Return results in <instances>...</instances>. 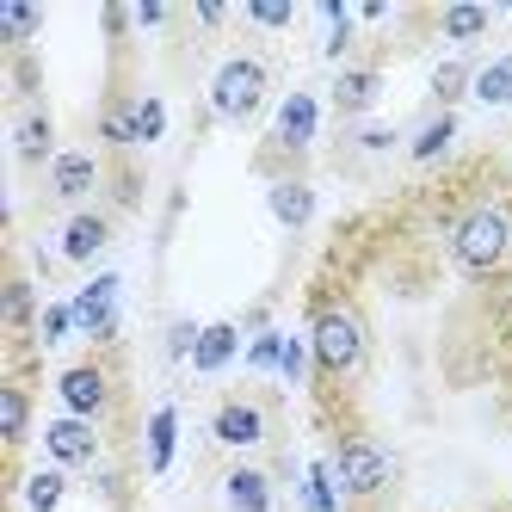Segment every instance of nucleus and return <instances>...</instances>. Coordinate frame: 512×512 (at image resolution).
I'll return each instance as SVG.
<instances>
[{"label":"nucleus","instance_id":"1","mask_svg":"<svg viewBox=\"0 0 512 512\" xmlns=\"http://www.w3.org/2000/svg\"><path fill=\"white\" fill-rule=\"evenodd\" d=\"M451 253L463 272H500L512 260V210H500V204L469 210L451 235Z\"/></svg>","mask_w":512,"mask_h":512},{"label":"nucleus","instance_id":"2","mask_svg":"<svg viewBox=\"0 0 512 512\" xmlns=\"http://www.w3.org/2000/svg\"><path fill=\"white\" fill-rule=\"evenodd\" d=\"M260 99H266V62H253V56H235L216 68V81H210V105H216V118H253L260 112Z\"/></svg>","mask_w":512,"mask_h":512},{"label":"nucleus","instance_id":"3","mask_svg":"<svg viewBox=\"0 0 512 512\" xmlns=\"http://www.w3.org/2000/svg\"><path fill=\"white\" fill-rule=\"evenodd\" d=\"M315 364H321V371H358V358H364V327L346 315V309H321L315 315Z\"/></svg>","mask_w":512,"mask_h":512},{"label":"nucleus","instance_id":"4","mask_svg":"<svg viewBox=\"0 0 512 512\" xmlns=\"http://www.w3.org/2000/svg\"><path fill=\"white\" fill-rule=\"evenodd\" d=\"M334 482L346 488V494H377L383 482H389V457H383V445H346L340 451V463H334Z\"/></svg>","mask_w":512,"mask_h":512},{"label":"nucleus","instance_id":"5","mask_svg":"<svg viewBox=\"0 0 512 512\" xmlns=\"http://www.w3.org/2000/svg\"><path fill=\"white\" fill-rule=\"evenodd\" d=\"M44 451H50V463L56 469H81V463H93V451H99V438H93V426L87 420H56L50 432H44Z\"/></svg>","mask_w":512,"mask_h":512},{"label":"nucleus","instance_id":"6","mask_svg":"<svg viewBox=\"0 0 512 512\" xmlns=\"http://www.w3.org/2000/svg\"><path fill=\"white\" fill-rule=\"evenodd\" d=\"M56 395H62V408L75 414V420H87V414H99V408H105V377L93 371V364H75V371H62Z\"/></svg>","mask_w":512,"mask_h":512},{"label":"nucleus","instance_id":"7","mask_svg":"<svg viewBox=\"0 0 512 512\" xmlns=\"http://www.w3.org/2000/svg\"><path fill=\"white\" fill-rule=\"evenodd\" d=\"M112 315H118V278L105 272V278H93L75 297V321L87 327V334H112Z\"/></svg>","mask_w":512,"mask_h":512},{"label":"nucleus","instance_id":"8","mask_svg":"<svg viewBox=\"0 0 512 512\" xmlns=\"http://www.w3.org/2000/svg\"><path fill=\"white\" fill-rule=\"evenodd\" d=\"M315 124H321L315 99H309V93H290L284 112H278V142H284V149H309V142H315Z\"/></svg>","mask_w":512,"mask_h":512},{"label":"nucleus","instance_id":"9","mask_svg":"<svg viewBox=\"0 0 512 512\" xmlns=\"http://www.w3.org/2000/svg\"><path fill=\"white\" fill-rule=\"evenodd\" d=\"M272 216H278L284 229H303L309 216H315V192L297 186V179H284V186H272Z\"/></svg>","mask_w":512,"mask_h":512},{"label":"nucleus","instance_id":"10","mask_svg":"<svg viewBox=\"0 0 512 512\" xmlns=\"http://www.w3.org/2000/svg\"><path fill=\"white\" fill-rule=\"evenodd\" d=\"M229 506L235 512H272V482L260 469H235L229 475Z\"/></svg>","mask_w":512,"mask_h":512},{"label":"nucleus","instance_id":"11","mask_svg":"<svg viewBox=\"0 0 512 512\" xmlns=\"http://www.w3.org/2000/svg\"><path fill=\"white\" fill-rule=\"evenodd\" d=\"M235 327L229 321H216V327H204V334H198V352H192V364H198V371H223V364L235 358Z\"/></svg>","mask_w":512,"mask_h":512},{"label":"nucleus","instance_id":"12","mask_svg":"<svg viewBox=\"0 0 512 512\" xmlns=\"http://www.w3.org/2000/svg\"><path fill=\"white\" fill-rule=\"evenodd\" d=\"M99 247H105V223H99V216H75V223L62 229V253H68V260H93Z\"/></svg>","mask_w":512,"mask_h":512},{"label":"nucleus","instance_id":"13","mask_svg":"<svg viewBox=\"0 0 512 512\" xmlns=\"http://www.w3.org/2000/svg\"><path fill=\"white\" fill-rule=\"evenodd\" d=\"M173 438H179V414H173V408H161V414L149 420V469H155V475L173 463Z\"/></svg>","mask_w":512,"mask_h":512},{"label":"nucleus","instance_id":"14","mask_svg":"<svg viewBox=\"0 0 512 512\" xmlns=\"http://www.w3.org/2000/svg\"><path fill=\"white\" fill-rule=\"evenodd\" d=\"M216 438H223V445H260V414L253 408H223L216 414Z\"/></svg>","mask_w":512,"mask_h":512},{"label":"nucleus","instance_id":"15","mask_svg":"<svg viewBox=\"0 0 512 512\" xmlns=\"http://www.w3.org/2000/svg\"><path fill=\"white\" fill-rule=\"evenodd\" d=\"M377 87H383V81L371 75V68H352V75H340V81H334V99L346 105V112H364V105L377 99Z\"/></svg>","mask_w":512,"mask_h":512},{"label":"nucleus","instance_id":"16","mask_svg":"<svg viewBox=\"0 0 512 512\" xmlns=\"http://www.w3.org/2000/svg\"><path fill=\"white\" fill-rule=\"evenodd\" d=\"M50 179H56L62 198H81V192L93 186V161H87V155H56V173H50Z\"/></svg>","mask_w":512,"mask_h":512},{"label":"nucleus","instance_id":"17","mask_svg":"<svg viewBox=\"0 0 512 512\" xmlns=\"http://www.w3.org/2000/svg\"><path fill=\"white\" fill-rule=\"evenodd\" d=\"M451 136H457V118H451V112L432 118V124L420 130V142H414V161H438V155L451 149Z\"/></svg>","mask_w":512,"mask_h":512},{"label":"nucleus","instance_id":"18","mask_svg":"<svg viewBox=\"0 0 512 512\" xmlns=\"http://www.w3.org/2000/svg\"><path fill=\"white\" fill-rule=\"evenodd\" d=\"M303 506L309 512H334V469H327V463H309V475H303Z\"/></svg>","mask_w":512,"mask_h":512},{"label":"nucleus","instance_id":"19","mask_svg":"<svg viewBox=\"0 0 512 512\" xmlns=\"http://www.w3.org/2000/svg\"><path fill=\"white\" fill-rule=\"evenodd\" d=\"M25 506H31V512H56V506H62V469L31 475V482H25Z\"/></svg>","mask_w":512,"mask_h":512},{"label":"nucleus","instance_id":"20","mask_svg":"<svg viewBox=\"0 0 512 512\" xmlns=\"http://www.w3.org/2000/svg\"><path fill=\"white\" fill-rule=\"evenodd\" d=\"M475 99H482V105H506L512 99V62L482 68V75H475Z\"/></svg>","mask_w":512,"mask_h":512},{"label":"nucleus","instance_id":"21","mask_svg":"<svg viewBox=\"0 0 512 512\" xmlns=\"http://www.w3.org/2000/svg\"><path fill=\"white\" fill-rule=\"evenodd\" d=\"M130 130H136V142H155L167 130V105L161 99H136L130 105Z\"/></svg>","mask_w":512,"mask_h":512},{"label":"nucleus","instance_id":"22","mask_svg":"<svg viewBox=\"0 0 512 512\" xmlns=\"http://www.w3.org/2000/svg\"><path fill=\"white\" fill-rule=\"evenodd\" d=\"M482 31H488V13H482V7H451V13H445V38H457V44L482 38Z\"/></svg>","mask_w":512,"mask_h":512},{"label":"nucleus","instance_id":"23","mask_svg":"<svg viewBox=\"0 0 512 512\" xmlns=\"http://www.w3.org/2000/svg\"><path fill=\"white\" fill-rule=\"evenodd\" d=\"M0 432H7L13 445L25 438V395L19 389H0Z\"/></svg>","mask_w":512,"mask_h":512},{"label":"nucleus","instance_id":"24","mask_svg":"<svg viewBox=\"0 0 512 512\" xmlns=\"http://www.w3.org/2000/svg\"><path fill=\"white\" fill-rule=\"evenodd\" d=\"M38 7H13V0H7V7H0V31H7V38H31V31H38Z\"/></svg>","mask_w":512,"mask_h":512},{"label":"nucleus","instance_id":"25","mask_svg":"<svg viewBox=\"0 0 512 512\" xmlns=\"http://www.w3.org/2000/svg\"><path fill=\"white\" fill-rule=\"evenodd\" d=\"M38 327H44V346H56V340L68 334V327H81V321H75V303H50Z\"/></svg>","mask_w":512,"mask_h":512},{"label":"nucleus","instance_id":"26","mask_svg":"<svg viewBox=\"0 0 512 512\" xmlns=\"http://www.w3.org/2000/svg\"><path fill=\"white\" fill-rule=\"evenodd\" d=\"M463 87H469V68H463V62H445V68L432 75V93H438V99H457Z\"/></svg>","mask_w":512,"mask_h":512},{"label":"nucleus","instance_id":"27","mask_svg":"<svg viewBox=\"0 0 512 512\" xmlns=\"http://www.w3.org/2000/svg\"><path fill=\"white\" fill-rule=\"evenodd\" d=\"M278 358H284V340H278V334H260V340L247 346V364H253V371H266V364H278Z\"/></svg>","mask_w":512,"mask_h":512},{"label":"nucleus","instance_id":"28","mask_svg":"<svg viewBox=\"0 0 512 512\" xmlns=\"http://www.w3.org/2000/svg\"><path fill=\"white\" fill-rule=\"evenodd\" d=\"M19 149H25V155H44V149H50V124H44V118H25V124H19Z\"/></svg>","mask_w":512,"mask_h":512},{"label":"nucleus","instance_id":"29","mask_svg":"<svg viewBox=\"0 0 512 512\" xmlns=\"http://www.w3.org/2000/svg\"><path fill=\"white\" fill-rule=\"evenodd\" d=\"M278 371H284L290 383H297V377L309 371V346H303V340H284V358H278Z\"/></svg>","mask_w":512,"mask_h":512},{"label":"nucleus","instance_id":"30","mask_svg":"<svg viewBox=\"0 0 512 512\" xmlns=\"http://www.w3.org/2000/svg\"><path fill=\"white\" fill-rule=\"evenodd\" d=\"M198 334H204V327H192V321H179L173 334H167V352H173V358H192V352H198Z\"/></svg>","mask_w":512,"mask_h":512},{"label":"nucleus","instance_id":"31","mask_svg":"<svg viewBox=\"0 0 512 512\" xmlns=\"http://www.w3.org/2000/svg\"><path fill=\"white\" fill-rule=\"evenodd\" d=\"M247 13L260 19V25H290V7H284V0H253Z\"/></svg>","mask_w":512,"mask_h":512},{"label":"nucleus","instance_id":"32","mask_svg":"<svg viewBox=\"0 0 512 512\" xmlns=\"http://www.w3.org/2000/svg\"><path fill=\"white\" fill-rule=\"evenodd\" d=\"M105 142H136V130H130V112H112V118H105Z\"/></svg>","mask_w":512,"mask_h":512},{"label":"nucleus","instance_id":"33","mask_svg":"<svg viewBox=\"0 0 512 512\" xmlns=\"http://www.w3.org/2000/svg\"><path fill=\"white\" fill-rule=\"evenodd\" d=\"M25 315H31V290L13 284V290H7V321H25Z\"/></svg>","mask_w":512,"mask_h":512},{"label":"nucleus","instance_id":"34","mask_svg":"<svg viewBox=\"0 0 512 512\" xmlns=\"http://www.w3.org/2000/svg\"><path fill=\"white\" fill-rule=\"evenodd\" d=\"M161 19H167L161 0H142V7H136V25H161Z\"/></svg>","mask_w":512,"mask_h":512}]
</instances>
